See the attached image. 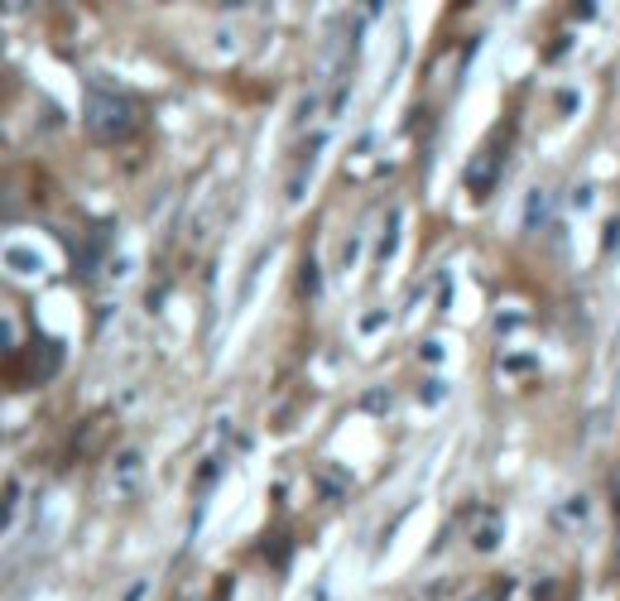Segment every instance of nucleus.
Returning <instances> with one entry per match:
<instances>
[{"mask_svg": "<svg viewBox=\"0 0 620 601\" xmlns=\"http://www.w3.org/2000/svg\"><path fill=\"white\" fill-rule=\"evenodd\" d=\"M82 120H87V130H92L96 140L120 144V140L136 135V126H140V106L130 102V96L112 92V87H92V92H87V106H82Z\"/></svg>", "mask_w": 620, "mask_h": 601, "instance_id": "f257e3e1", "label": "nucleus"}, {"mask_svg": "<svg viewBox=\"0 0 620 601\" xmlns=\"http://www.w3.org/2000/svg\"><path fill=\"white\" fill-rule=\"evenodd\" d=\"M495 178H501V140L481 144V150L471 154V164H467V174H461V184H467V192L486 198V192L495 188Z\"/></svg>", "mask_w": 620, "mask_h": 601, "instance_id": "f03ea898", "label": "nucleus"}, {"mask_svg": "<svg viewBox=\"0 0 620 601\" xmlns=\"http://www.w3.org/2000/svg\"><path fill=\"white\" fill-rule=\"evenodd\" d=\"M467 539L477 553H495L505 539V515L501 510H471L467 515Z\"/></svg>", "mask_w": 620, "mask_h": 601, "instance_id": "7ed1b4c3", "label": "nucleus"}, {"mask_svg": "<svg viewBox=\"0 0 620 601\" xmlns=\"http://www.w3.org/2000/svg\"><path fill=\"white\" fill-rule=\"evenodd\" d=\"M140 472H144V457L140 452H120L116 457V472H112V496H136Z\"/></svg>", "mask_w": 620, "mask_h": 601, "instance_id": "20e7f679", "label": "nucleus"}, {"mask_svg": "<svg viewBox=\"0 0 620 601\" xmlns=\"http://www.w3.org/2000/svg\"><path fill=\"white\" fill-rule=\"evenodd\" d=\"M58 366H63V346H58V342H34L30 380H48V376H58Z\"/></svg>", "mask_w": 620, "mask_h": 601, "instance_id": "39448f33", "label": "nucleus"}, {"mask_svg": "<svg viewBox=\"0 0 620 601\" xmlns=\"http://www.w3.org/2000/svg\"><path fill=\"white\" fill-rule=\"evenodd\" d=\"M549 216H553V192L549 188H534L529 192V212H525V232H539Z\"/></svg>", "mask_w": 620, "mask_h": 601, "instance_id": "423d86ee", "label": "nucleus"}, {"mask_svg": "<svg viewBox=\"0 0 620 601\" xmlns=\"http://www.w3.org/2000/svg\"><path fill=\"white\" fill-rule=\"evenodd\" d=\"M5 264H10L15 274H44V260L34 256V250H24V246H10V250H5Z\"/></svg>", "mask_w": 620, "mask_h": 601, "instance_id": "0eeeda50", "label": "nucleus"}, {"mask_svg": "<svg viewBox=\"0 0 620 601\" xmlns=\"http://www.w3.org/2000/svg\"><path fill=\"white\" fill-rule=\"evenodd\" d=\"M102 438H106V414H96L92 424H87V438L78 433V452H82V457H92L96 448H102Z\"/></svg>", "mask_w": 620, "mask_h": 601, "instance_id": "6e6552de", "label": "nucleus"}, {"mask_svg": "<svg viewBox=\"0 0 620 601\" xmlns=\"http://www.w3.org/2000/svg\"><path fill=\"white\" fill-rule=\"evenodd\" d=\"M0 342H5V352H20V322H15V313H5V318H0Z\"/></svg>", "mask_w": 620, "mask_h": 601, "instance_id": "1a4fd4ad", "label": "nucleus"}, {"mask_svg": "<svg viewBox=\"0 0 620 601\" xmlns=\"http://www.w3.org/2000/svg\"><path fill=\"white\" fill-rule=\"evenodd\" d=\"M467 601H510V582H491V587H481V592H471Z\"/></svg>", "mask_w": 620, "mask_h": 601, "instance_id": "9d476101", "label": "nucleus"}, {"mask_svg": "<svg viewBox=\"0 0 620 601\" xmlns=\"http://www.w3.org/2000/svg\"><path fill=\"white\" fill-rule=\"evenodd\" d=\"M395 226H399V216H390V226H385V240H381V260H390V256H395Z\"/></svg>", "mask_w": 620, "mask_h": 601, "instance_id": "9b49d317", "label": "nucleus"}, {"mask_svg": "<svg viewBox=\"0 0 620 601\" xmlns=\"http://www.w3.org/2000/svg\"><path fill=\"white\" fill-rule=\"evenodd\" d=\"M616 240H620V222H611V226H606V250H611Z\"/></svg>", "mask_w": 620, "mask_h": 601, "instance_id": "f8f14e48", "label": "nucleus"}, {"mask_svg": "<svg viewBox=\"0 0 620 601\" xmlns=\"http://www.w3.org/2000/svg\"><path fill=\"white\" fill-rule=\"evenodd\" d=\"M140 597H144V582H136V587H130V597H126V601H140Z\"/></svg>", "mask_w": 620, "mask_h": 601, "instance_id": "ddd939ff", "label": "nucleus"}]
</instances>
